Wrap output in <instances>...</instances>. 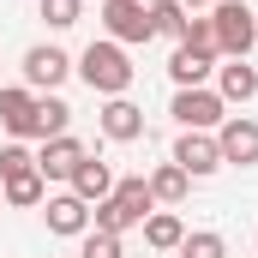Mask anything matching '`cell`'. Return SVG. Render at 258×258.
<instances>
[{"mask_svg":"<svg viewBox=\"0 0 258 258\" xmlns=\"http://www.w3.org/2000/svg\"><path fill=\"white\" fill-rule=\"evenodd\" d=\"M168 114H174L186 132H216L222 120H228V102L198 84V90H174V108H168Z\"/></svg>","mask_w":258,"mask_h":258,"instance_id":"obj_5","label":"cell"},{"mask_svg":"<svg viewBox=\"0 0 258 258\" xmlns=\"http://www.w3.org/2000/svg\"><path fill=\"white\" fill-rule=\"evenodd\" d=\"M216 96L222 102H252L258 96V66H246V60L216 66Z\"/></svg>","mask_w":258,"mask_h":258,"instance_id":"obj_15","label":"cell"},{"mask_svg":"<svg viewBox=\"0 0 258 258\" xmlns=\"http://www.w3.org/2000/svg\"><path fill=\"white\" fill-rule=\"evenodd\" d=\"M66 72H72V54L54 48V42H36V48L24 54V90H60Z\"/></svg>","mask_w":258,"mask_h":258,"instance_id":"obj_6","label":"cell"},{"mask_svg":"<svg viewBox=\"0 0 258 258\" xmlns=\"http://www.w3.org/2000/svg\"><path fill=\"white\" fill-rule=\"evenodd\" d=\"M96 120H102V138H114V144H132V138H144V108H132L126 96H108Z\"/></svg>","mask_w":258,"mask_h":258,"instance_id":"obj_10","label":"cell"},{"mask_svg":"<svg viewBox=\"0 0 258 258\" xmlns=\"http://www.w3.org/2000/svg\"><path fill=\"white\" fill-rule=\"evenodd\" d=\"M48 198V180L30 168V174H18V180H0V204H18V210H30V204H42Z\"/></svg>","mask_w":258,"mask_h":258,"instance_id":"obj_18","label":"cell"},{"mask_svg":"<svg viewBox=\"0 0 258 258\" xmlns=\"http://www.w3.org/2000/svg\"><path fill=\"white\" fill-rule=\"evenodd\" d=\"M108 192H114V168H108V162H96V156H84V162L72 168V198H84V204H102Z\"/></svg>","mask_w":258,"mask_h":258,"instance_id":"obj_14","label":"cell"},{"mask_svg":"<svg viewBox=\"0 0 258 258\" xmlns=\"http://www.w3.org/2000/svg\"><path fill=\"white\" fill-rule=\"evenodd\" d=\"M30 168H36V156H30L18 138H12V144H0V180H18V174H30Z\"/></svg>","mask_w":258,"mask_h":258,"instance_id":"obj_22","label":"cell"},{"mask_svg":"<svg viewBox=\"0 0 258 258\" xmlns=\"http://www.w3.org/2000/svg\"><path fill=\"white\" fill-rule=\"evenodd\" d=\"M90 150L72 138V132H60V138H42V150H36V174L42 180H72V168L84 162Z\"/></svg>","mask_w":258,"mask_h":258,"instance_id":"obj_9","label":"cell"},{"mask_svg":"<svg viewBox=\"0 0 258 258\" xmlns=\"http://www.w3.org/2000/svg\"><path fill=\"white\" fill-rule=\"evenodd\" d=\"M42 204H48L42 216H48V228H54V234H78V240L90 234V204H84V198L54 192V198H42Z\"/></svg>","mask_w":258,"mask_h":258,"instance_id":"obj_12","label":"cell"},{"mask_svg":"<svg viewBox=\"0 0 258 258\" xmlns=\"http://www.w3.org/2000/svg\"><path fill=\"white\" fill-rule=\"evenodd\" d=\"M168 162H180L192 180H204V174H216L222 168V150H216V132H180L174 138V156Z\"/></svg>","mask_w":258,"mask_h":258,"instance_id":"obj_8","label":"cell"},{"mask_svg":"<svg viewBox=\"0 0 258 258\" xmlns=\"http://www.w3.org/2000/svg\"><path fill=\"white\" fill-rule=\"evenodd\" d=\"M144 6H150V24H156V36H174V42L186 36V6H180V0H144Z\"/></svg>","mask_w":258,"mask_h":258,"instance_id":"obj_20","label":"cell"},{"mask_svg":"<svg viewBox=\"0 0 258 258\" xmlns=\"http://www.w3.org/2000/svg\"><path fill=\"white\" fill-rule=\"evenodd\" d=\"M150 210H156L150 180H144V174H132V180H114V192H108L96 210H90V222H96L102 234H126V228H138Z\"/></svg>","mask_w":258,"mask_h":258,"instance_id":"obj_1","label":"cell"},{"mask_svg":"<svg viewBox=\"0 0 258 258\" xmlns=\"http://www.w3.org/2000/svg\"><path fill=\"white\" fill-rule=\"evenodd\" d=\"M138 228H144V246H156V252H180V240H186V222L174 210H150Z\"/></svg>","mask_w":258,"mask_h":258,"instance_id":"obj_16","label":"cell"},{"mask_svg":"<svg viewBox=\"0 0 258 258\" xmlns=\"http://www.w3.org/2000/svg\"><path fill=\"white\" fill-rule=\"evenodd\" d=\"M0 126L12 138H36V90H0Z\"/></svg>","mask_w":258,"mask_h":258,"instance_id":"obj_11","label":"cell"},{"mask_svg":"<svg viewBox=\"0 0 258 258\" xmlns=\"http://www.w3.org/2000/svg\"><path fill=\"white\" fill-rule=\"evenodd\" d=\"M102 30H108V42H150L156 36V24H150V6L144 0H102Z\"/></svg>","mask_w":258,"mask_h":258,"instance_id":"obj_4","label":"cell"},{"mask_svg":"<svg viewBox=\"0 0 258 258\" xmlns=\"http://www.w3.org/2000/svg\"><path fill=\"white\" fill-rule=\"evenodd\" d=\"M210 24H216V54L222 60H246L258 42V12L246 0H216L210 6Z\"/></svg>","mask_w":258,"mask_h":258,"instance_id":"obj_3","label":"cell"},{"mask_svg":"<svg viewBox=\"0 0 258 258\" xmlns=\"http://www.w3.org/2000/svg\"><path fill=\"white\" fill-rule=\"evenodd\" d=\"M180 6H216V0H180Z\"/></svg>","mask_w":258,"mask_h":258,"instance_id":"obj_26","label":"cell"},{"mask_svg":"<svg viewBox=\"0 0 258 258\" xmlns=\"http://www.w3.org/2000/svg\"><path fill=\"white\" fill-rule=\"evenodd\" d=\"M216 150H222V162L252 168V162H258V120H246V114H228V120L216 126Z\"/></svg>","mask_w":258,"mask_h":258,"instance_id":"obj_7","label":"cell"},{"mask_svg":"<svg viewBox=\"0 0 258 258\" xmlns=\"http://www.w3.org/2000/svg\"><path fill=\"white\" fill-rule=\"evenodd\" d=\"M186 192H192V174H186L180 162H162V168L150 174V198H156V204H180Z\"/></svg>","mask_w":258,"mask_h":258,"instance_id":"obj_17","label":"cell"},{"mask_svg":"<svg viewBox=\"0 0 258 258\" xmlns=\"http://www.w3.org/2000/svg\"><path fill=\"white\" fill-rule=\"evenodd\" d=\"M180 258H228V246H222V234L198 228V234H186V240H180Z\"/></svg>","mask_w":258,"mask_h":258,"instance_id":"obj_21","label":"cell"},{"mask_svg":"<svg viewBox=\"0 0 258 258\" xmlns=\"http://www.w3.org/2000/svg\"><path fill=\"white\" fill-rule=\"evenodd\" d=\"M72 126V108H66L60 96L48 90V96H36V138H60Z\"/></svg>","mask_w":258,"mask_h":258,"instance_id":"obj_19","label":"cell"},{"mask_svg":"<svg viewBox=\"0 0 258 258\" xmlns=\"http://www.w3.org/2000/svg\"><path fill=\"white\" fill-rule=\"evenodd\" d=\"M186 48H204V54H216V24L210 18H186V36H180Z\"/></svg>","mask_w":258,"mask_h":258,"instance_id":"obj_25","label":"cell"},{"mask_svg":"<svg viewBox=\"0 0 258 258\" xmlns=\"http://www.w3.org/2000/svg\"><path fill=\"white\" fill-rule=\"evenodd\" d=\"M216 72V54H204V48H186V42H174V54H168V78L180 84V90H198L204 78Z\"/></svg>","mask_w":258,"mask_h":258,"instance_id":"obj_13","label":"cell"},{"mask_svg":"<svg viewBox=\"0 0 258 258\" xmlns=\"http://www.w3.org/2000/svg\"><path fill=\"white\" fill-rule=\"evenodd\" d=\"M72 72H78L96 96H126V90H132V60H126L120 42H90V48L78 54Z\"/></svg>","mask_w":258,"mask_h":258,"instance_id":"obj_2","label":"cell"},{"mask_svg":"<svg viewBox=\"0 0 258 258\" xmlns=\"http://www.w3.org/2000/svg\"><path fill=\"white\" fill-rule=\"evenodd\" d=\"M78 258H126V252H120V234L90 228V234H84V246H78Z\"/></svg>","mask_w":258,"mask_h":258,"instance_id":"obj_24","label":"cell"},{"mask_svg":"<svg viewBox=\"0 0 258 258\" xmlns=\"http://www.w3.org/2000/svg\"><path fill=\"white\" fill-rule=\"evenodd\" d=\"M78 12H84V0H42L48 30H72V24H78Z\"/></svg>","mask_w":258,"mask_h":258,"instance_id":"obj_23","label":"cell"}]
</instances>
